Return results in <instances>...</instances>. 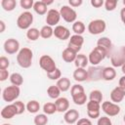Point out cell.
I'll return each mask as SVG.
<instances>
[{"label": "cell", "instance_id": "f546056e", "mask_svg": "<svg viewBox=\"0 0 125 125\" xmlns=\"http://www.w3.org/2000/svg\"><path fill=\"white\" fill-rule=\"evenodd\" d=\"M47 94L51 99H59L60 95H61V90L58 88L57 85H52L49 86V88L47 89Z\"/></svg>", "mask_w": 125, "mask_h": 125}, {"label": "cell", "instance_id": "4316f807", "mask_svg": "<svg viewBox=\"0 0 125 125\" xmlns=\"http://www.w3.org/2000/svg\"><path fill=\"white\" fill-rule=\"evenodd\" d=\"M10 81L12 83V85H15V86H21L22 85L23 83V77L21 74L18 73V72H14L10 75Z\"/></svg>", "mask_w": 125, "mask_h": 125}, {"label": "cell", "instance_id": "52a82bcc", "mask_svg": "<svg viewBox=\"0 0 125 125\" xmlns=\"http://www.w3.org/2000/svg\"><path fill=\"white\" fill-rule=\"evenodd\" d=\"M60 14H61V17L63 19V21L66 22H75L76 21L77 14L70 6H66V5L62 6L60 9Z\"/></svg>", "mask_w": 125, "mask_h": 125}, {"label": "cell", "instance_id": "f1b7e54d", "mask_svg": "<svg viewBox=\"0 0 125 125\" xmlns=\"http://www.w3.org/2000/svg\"><path fill=\"white\" fill-rule=\"evenodd\" d=\"M54 34V29L52 26L50 25H44L41 29H40V37L44 38V39H48L50 37H52V35Z\"/></svg>", "mask_w": 125, "mask_h": 125}, {"label": "cell", "instance_id": "5bb4252c", "mask_svg": "<svg viewBox=\"0 0 125 125\" xmlns=\"http://www.w3.org/2000/svg\"><path fill=\"white\" fill-rule=\"evenodd\" d=\"M54 35L60 40H66L70 37L69 29L63 25H57L54 29Z\"/></svg>", "mask_w": 125, "mask_h": 125}, {"label": "cell", "instance_id": "60d3db41", "mask_svg": "<svg viewBox=\"0 0 125 125\" xmlns=\"http://www.w3.org/2000/svg\"><path fill=\"white\" fill-rule=\"evenodd\" d=\"M13 104H14L16 105V107H17L18 114H21V113H23L24 110L26 109V105H24V104H23L22 102H21V101H16V102H14Z\"/></svg>", "mask_w": 125, "mask_h": 125}, {"label": "cell", "instance_id": "9f6ffc18", "mask_svg": "<svg viewBox=\"0 0 125 125\" xmlns=\"http://www.w3.org/2000/svg\"><path fill=\"white\" fill-rule=\"evenodd\" d=\"M2 125H11V124H8V123H4V124H2Z\"/></svg>", "mask_w": 125, "mask_h": 125}, {"label": "cell", "instance_id": "681fc988", "mask_svg": "<svg viewBox=\"0 0 125 125\" xmlns=\"http://www.w3.org/2000/svg\"><path fill=\"white\" fill-rule=\"evenodd\" d=\"M118 84H119V87H121L122 89L125 90V75H123L122 77H120Z\"/></svg>", "mask_w": 125, "mask_h": 125}, {"label": "cell", "instance_id": "7402d4cb", "mask_svg": "<svg viewBox=\"0 0 125 125\" xmlns=\"http://www.w3.org/2000/svg\"><path fill=\"white\" fill-rule=\"evenodd\" d=\"M115 76H116V71L113 67H110V66L104 67L103 73H102V79L105 81H111L115 78Z\"/></svg>", "mask_w": 125, "mask_h": 125}, {"label": "cell", "instance_id": "9c48e42d", "mask_svg": "<svg viewBox=\"0 0 125 125\" xmlns=\"http://www.w3.org/2000/svg\"><path fill=\"white\" fill-rule=\"evenodd\" d=\"M4 51L8 55H14L20 51V43L15 38H9L4 42Z\"/></svg>", "mask_w": 125, "mask_h": 125}, {"label": "cell", "instance_id": "680465c9", "mask_svg": "<svg viewBox=\"0 0 125 125\" xmlns=\"http://www.w3.org/2000/svg\"><path fill=\"white\" fill-rule=\"evenodd\" d=\"M123 120H124V122H125V115H124V117H123Z\"/></svg>", "mask_w": 125, "mask_h": 125}, {"label": "cell", "instance_id": "816d5d0a", "mask_svg": "<svg viewBox=\"0 0 125 125\" xmlns=\"http://www.w3.org/2000/svg\"><path fill=\"white\" fill-rule=\"evenodd\" d=\"M5 28H6V25H5V22H4V21H0V32L2 33V32H4L5 31Z\"/></svg>", "mask_w": 125, "mask_h": 125}, {"label": "cell", "instance_id": "f35d334b", "mask_svg": "<svg viewBox=\"0 0 125 125\" xmlns=\"http://www.w3.org/2000/svg\"><path fill=\"white\" fill-rule=\"evenodd\" d=\"M117 6V0H106L104 2V8L106 11H113Z\"/></svg>", "mask_w": 125, "mask_h": 125}, {"label": "cell", "instance_id": "7bdbcfd3", "mask_svg": "<svg viewBox=\"0 0 125 125\" xmlns=\"http://www.w3.org/2000/svg\"><path fill=\"white\" fill-rule=\"evenodd\" d=\"M10 65V61L8 58L2 56L0 57V69H7Z\"/></svg>", "mask_w": 125, "mask_h": 125}, {"label": "cell", "instance_id": "bcb514c9", "mask_svg": "<svg viewBox=\"0 0 125 125\" xmlns=\"http://www.w3.org/2000/svg\"><path fill=\"white\" fill-rule=\"evenodd\" d=\"M104 4V0H91V5L94 8H100Z\"/></svg>", "mask_w": 125, "mask_h": 125}, {"label": "cell", "instance_id": "8fae6325", "mask_svg": "<svg viewBox=\"0 0 125 125\" xmlns=\"http://www.w3.org/2000/svg\"><path fill=\"white\" fill-rule=\"evenodd\" d=\"M100 109H101V104L90 101L87 103V114L90 118L96 119L100 117Z\"/></svg>", "mask_w": 125, "mask_h": 125}, {"label": "cell", "instance_id": "3957f363", "mask_svg": "<svg viewBox=\"0 0 125 125\" xmlns=\"http://www.w3.org/2000/svg\"><path fill=\"white\" fill-rule=\"evenodd\" d=\"M20 93H21V90H20V87L19 86H15V85L8 86V87H6L3 90L2 98H3V100L5 102L11 103V102L16 101L19 98Z\"/></svg>", "mask_w": 125, "mask_h": 125}, {"label": "cell", "instance_id": "d4e9b609", "mask_svg": "<svg viewBox=\"0 0 125 125\" xmlns=\"http://www.w3.org/2000/svg\"><path fill=\"white\" fill-rule=\"evenodd\" d=\"M47 5L43 2V1H36L34 2V5H33V10L36 14L42 16V15H45L48 13L47 11Z\"/></svg>", "mask_w": 125, "mask_h": 125}, {"label": "cell", "instance_id": "ba28073f", "mask_svg": "<svg viewBox=\"0 0 125 125\" xmlns=\"http://www.w3.org/2000/svg\"><path fill=\"white\" fill-rule=\"evenodd\" d=\"M102 109L108 116H116L120 112V106L117 104H114L109 101L104 102L102 104Z\"/></svg>", "mask_w": 125, "mask_h": 125}, {"label": "cell", "instance_id": "ffe728a7", "mask_svg": "<svg viewBox=\"0 0 125 125\" xmlns=\"http://www.w3.org/2000/svg\"><path fill=\"white\" fill-rule=\"evenodd\" d=\"M73 78L77 82L88 80V71L85 68H76L73 72Z\"/></svg>", "mask_w": 125, "mask_h": 125}, {"label": "cell", "instance_id": "11a10c76", "mask_svg": "<svg viewBox=\"0 0 125 125\" xmlns=\"http://www.w3.org/2000/svg\"><path fill=\"white\" fill-rule=\"evenodd\" d=\"M121 71H122V72L124 73V75H125V63H124V64L121 66Z\"/></svg>", "mask_w": 125, "mask_h": 125}, {"label": "cell", "instance_id": "277c9868", "mask_svg": "<svg viewBox=\"0 0 125 125\" xmlns=\"http://www.w3.org/2000/svg\"><path fill=\"white\" fill-rule=\"evenodd\" d=\"M33 22V15L30 12H23L21 13L18 20H17V25L21 29H29L30 25Z\"/></svg>", "mask_w": 125, "mask_h": 125}, {"label": "cell", "instance_id": "2e32d148", "mask_svg": "<svg viewBox=\"0 0 125 125\" xmlns=\"http://www.w3.org/2000/svg\"><path fill=\"white\" fill-rule=\"evenodd\" d=\"M125 97V90L122 89L121 87L117 86L115 87L111 92H110V100L114 104H118L122 102V100Z\"/></svg>", "mask_w": 125, "mask_h": 125}, {"label": "cell", "instance_id": "e575fe53", "mask_svg": "<svg viewBox=\"0 0 125 125\" xmlns=\"http://www.w3.org/2000/svg\"><path fill=\"white\" fill-rule=\"evenodd\" d=\"M43 111H44V113L47 114V115L54 114V113L57 111L56 104H55V103H46V104L43 105Z\"/></svg>", "mask_w": 125, "mask_h": 125}, {"label": "cell", "instance_id": "836d02e7", "mask_svg": "<svg viewBox=\"0 0 125 125\" xmlns=\"http://www.w3.org/2000/svg\"><path fill=\"white\" fill-rule=\"evenodd\" d=\"M72 30L74 31L75 34L81 35V34L85 31V24H84L81 21H76L73 22V24H72Z\"/></svg>", "mask_w": 125, "mask_h": 125}, {"label": "cell", "instance_id": "6f0895ef", "mask_svg": "<svg viewBox=\"0 0 125 125\" xmlns=\"http://www.w3.org/2000/svg\"><path fill=\"white\" fill-rule=\"evenodd\" d=\"M123 5L125 6V0H123Z\"/></svg>", "mask_w": 125, "mask_h": 125}, {"label": "cell", "instance_id": "4fadbf2b", "mask_svg": "<svg viewBox=\"0 0 125 125\" xmlns=\"http://www.w3.org/2000/svg\"><path fill=\"white\" fill-rule=\"evenodd\" d=\"M104 67L98 66V65H92L88 68V80L91 81H99L102 79V73H103Z\"/></svg>", "mask_w": 125, "mask_h": 125}, {"label": "cell", "instance_id": "7dc6e473", "mask_svg": "<svg viewBox=\"0 0 125 125\" xmlns=\"http://www.w3.org/2000/svg\"><path fill=\"white\" fill-rule=\"evenodd\" d=\"M70 7H73V8H76V7H79L82 5L83 1L82 0H69L68 1Z\"/></svg>", "mask_w": 125, "mask_h": 125}, {"label": "cell", "instance_id": "db71d44e", "mask_svg": "<svg viewBox=\"0 0 125 125\" xmlns=\"http://www.w3.org/2000/svg\"><path fill=\"white\" fill-rule=\"evenodd\" d=\"M120 52H121V54L123 55V57L125 58V45H124V46L121 48V51H120Z\"/></svg>", "mask_w": 125, "mask_h": 125}, {"label": "cell", "instance_id": "1f68e13d", "mask_svg": "<svg viewBox=\"0 0 125 125\" xmlns=\"http://www.w3.org/2000/svg\"><path fill=\"white\" fill-rule=\"evenodd\" d=\"M1 6L5 11L11 12L16 8L17 2H16V0H2L1 1Z\"/></svg>", "mask_w": 125, "mask_h": 125}, {"label": "cell", "instance_id": "484cf974", "mask_svg": "<svg viewBox=\"0 0 125 125\" xmlns=\"http://www.w3.org/2000/svg\"><path fill=\"white\" fill-rule=\"evenodd\" d=\"M56 85L61 90V92H66L70 88V80L67 77H62L57 81Z\"/></svg>", "mask_w": 125, "mask_h": 125}, {"label": "cell", "instance_id": "4dcf8cb0", "mask_svg": "<svg viewBox=\"0 0 125 125\" xmlns=\"http://www.w3.org/2000/svg\"><path fill=\"white\" fill-rule=\"evenodd\" d=\"M72 101L77 105H83L87 102V96H86L85 92H83V93L77 94L75 96H72Z\"/></svg>", "mask_w": 125, "mask_h": 125}, {"label": "cell", "instance_id": "d6a6232c", "mask_svg": "<svg viewBox=\"0 0 125 125\" xmlns=\"http://www.w3.org/2000/svg\"><path fill=\"white\" fill-rule=\"evenodd\" d=\"M26 37L30 41H35L40 37V30L35 27H31L26 31Z\"/></svg>", "mask_w": 125, "mask_h": 125}, {"label": "cell", "instance_id": "7c38bea8", "mask_svg": "<svg viewBox=\"0 0 125 125\" xmlns=\"http://www.w3.org/2000/svg\"><path fill=\"white\" fill-rule=\"evenodd\" d=\"M61 20V14L60 11H57L56 9H50L46 16V23L47 25L54 26L59 23Z\"/></svg>", "mask_w": 125, "mask_h": 125}, {"label": "cell", "instance_id": "d6986e66", "mask_svg": "<svg viewBox=\"0 0 125 125\" xmlns=\"http://www.w3.org/2000/svg\"><path fill=\"white\" fill-rule=\"evenodd\" d=\"M76 56H77V53L74 52L73 50H71L70 48H65L62 53V60L65 62H72L75 61L76 59Z\"/></svg>", "mask_w": 125, "mask_h": 125}, {"label": "cell", "instance_id": "6da1fadb", "mask_svg": "<svg viewBox=\"0 0 125 125\" xmlns=\"http://www.w3.org/2000/svg\"><path fill=\"white\" fill-rule=\"evenodd\" d=\"M32 59H33V53L31 49L26 47L21 48L17 55V62L22 68L30 67L32 64Z\"/></svg>", "mask_w": 125, "mask_h": 125}, {"label": "cell", "instance_id": "74e56055", "mask_svg": "<svg viewBox=\"0 0 125 125\" xmlns=\"http://www.w3.org/2000/svg\"><path fill=\"white\" fill-rule=\"evenodd\" d=\"M83 92H85V91H84V88H83V86H81L80 84H75V85L71 86V88H70L71 97H72V96H75V95H77V94L83 93Z\"/></svg>", "mask_w": 125, "mask_h": 125}, {"label": "cell", "instance_id": "30bf717a", "mask_svg": "<svg viewBox=\"0 0 125 125\" xmlns=\"http://www.w3.org/2000/svg\"><path fill=\"white\" fill-rule=\"evenodd\" d=\"M84 43V38L81 35H77L74 34L72 36H70V39L68 41V45L67 47L70 48L71 50H73L74 52H76L78 54V52L81 50L82 45Z\"/></svg>", "mask_w": 125, "mask_h": 125}, {"label": "cell", "instance_id": "5b68a950", "mask_svg": "<svg viewBox=\"0 0 125 125\" xmlns=\"http://www.w3.org/2000/svg\"><path fill=\"white\" fill-rule=\"evenodd\" d=\"M39 65L43 70L46 71V73L53 72V71H55L57 69V65H56L55 61L49 55H43V56L40 57Z\"/></svg>", "mask_w": 125, "mask_h": 125}, {"label": "cell", "instance_id": "ab89813d", "mask_svg": "<svg viewBox=\"0 0 125 125\" xmlns=\"http://www.w3.org/2000/svg\"><path fill=\"white\" fill-rule=\"evenodd\" d=\"M47 77L51 80H59L60 78H62V72L59 68H57L55 71L53 72H50V73H47Z\"/></svg>", "mask_w": 125, "mask_h": 125}, {"label": "cell", "instance_id": "9a60e30c", "mask_svg": "<svg viewBox=\"0 0 125 125\" xmlns=\"http://www.w3.org/2000/svg\"><path fill=\"white\" fill-rule=\"evenodd\" d=\"M15 115H18V110H17V107L14 104H11L4 106L1 110V116L4 119H11Z\"/></svg>", "mask_w": 125, "mask_h": 125}, {"label": "cell", "instance_id": "f6af8a7d", "mask_svg": "<svg viewBox=\"0 0 125 125\" xmlns=\"http://www.w3.org/2000/svg\"><path fill=\"white\" fill-rule=\"evenodd\" d=\"M8 77H10L9 71L7 69H0V81H5Z\"/></svg>", "mask_w": 125, "mask_h": 125}, {"label": "cell", "instance_id": "ac0fdd59", "mask_svg": "<svg viewBox=\"0 0 125 125\" xmlns=\"http://www.w3.org/2000/svg\"><path fill=\"white\" fill-rule=\"evenodd\" d=\"M57 106V111L59 112H66L69 108V102L66 98H59L55 102Z\"/></svg>", "mask_w": 125, "mask_h": 125}, {"label": "cell", "instance_id": "83f0119b", "mask_svg": "<svg viewBox=\"0 0 125 125\" xmlns=\"http://www.w3.org/2000/svg\"><path fill=\"white\" fill-rule=\"evenodd\" d=\"M39 109H40V104L35 100L29 101L26 104V110L29 113H36L39 111Z\"/></svg>", "mask_w": 125, "mask_h": 125}, {"label": "cell", "instance_id": "e0dca14e", "mask_svg": "<svg viewBox=\"0 0 125 125\" xmlns=\"http://www.w3.org/2000/svg\"><path fill=\"white\" fill-rule=\"evenodd\" d=\"M78 118H79V112H78V110L73 109V108L68 109L63 115V119L67 124H73V123L77 122L79 120Z\"/></svg>", "mask_w": 125, "mask_h": 125}, {"label": "cell", "instance_id": "ee69618b", "mask_svg": "<svg viewBox=\"0 0 125 125\" xmlns=\"http://www.w3.org/2000/svg\"><path fill=\"white\" fill-rule=\"evenodd\" d=\"M98 125H112L111 120L107 116H102L98 119Z\"/></svg>", "mask_w": 125, "mask_h": 125}, {"label": "cell", "instance_id": "f5cc1de1", "mask_svg": "<svg viewBox=\"0 0 125 125\" xmlns=\"http://www.w3.org/2000/svg\"><path fill=\"white\" fill-rule=\"evenodd\" d=\"M42 1H43L47 6H48V5H51V4H53V3H54V1H53V0H42Z\"/></svg>", "mask_w": 125, "mask_h": 125}, {"label": "cell", "instance_id": "c3c4849f", "mask_svg": "<svg viewBox=\"0 0 125 125\" xmlns=\"http://www.w3.org/2000/svg\"><path fill=\"white\" fill-rule=\"evenodd\" d=\"M76 125H92V122L88 118H80Z\"/></svg>", "mask_w": 125, "mask_h": 125}, {"label": "cell", "instance_id": "d590c367", "mask_svg": "<svg viewBox=\"0 0 125 125\" xmlns=\"http://www.w3.org/2000/svg\"><path fill=\"white\" fill-rule=\"evenodd\" d=\"M89 99H90V101H94V102L101 104L103 101V93L100 90H94L90 93Z\"/></svg>", "mask_w": 125, "mask_h": 125}, {"label": "cell", "instance_id": "cb8c5ba5", "mask_svg": "<svg viewBox=\"0 0 125 125\" xmlns=\"http://www.w3.org/2000/svg\"><path fill=\"white\" fill-rule=\"evenodd\" d=\"M89 62V59L84 54H77L76 59L74 61V64L76 68H85Z\"/></svg>", "mask_w": 125, "mask_h": 125}, {"label": "cell", "instance_id": "b9f144b4", "mask_svg": "<svg viewBox=\"0 0 125 125\" xmlns=\"http://www.w3.org/2000/svg\"><path fill=\"white\" fill-rule=\"evenodd\" d=\"M20 4H21V8H23L25 10H28L30 8H33L34 2H33V0H21Z\"/></svg>", "mask_w": 125, "mask_h": 125}, {"label": "cell", "instance_id": "8d00e7d4", "mask_svg": "<svg viewBox=\"0 0 125 125\" xmlns=\"http://www.w3.org/2000/svg\"><path fill=\"white\" fill-rule=\"evenodd\" d=\"M34 124L35 125H47L48 123V117L45 113H42V114H37L35 117H34Z\"/></svg>", "mask_w": 125, "mask_h": 125}, {"label": "cell", "instance_id": "7a4b0ae2", "mask_svg": "<svg viewBox=\"0 0 125 125\" xmlns=\"http://www.w3.org/2000/svg\"><path fill=\"white\" fill-rule=\"evenodd\" d=\"M108 54L104 49H103L100 46H97L89 54V57H88L89 62H91L93 65H98L103 60H104V58Z\"/></svg>", "mask_w": 125, "mask_h": 125}, {"label": "cell", "instance_id": "603a6c76", "mask_svg": "<svg viewBox=\"0 0 125 125\" xmlns=\"http://www.w3.org/2000/svg\"><path fill=\"white\" fill-rule=\"evenodd\" d=\"M97 46L102 47L107 52V54H109L112 49V42L108 37H102L97 41Z\"/></svg>", "mask_w": 125, "mask_h": 125}, {"label": "cell", "instance_id": "f907efd6", "mask_svg": "<svg viewBox=\"0 0 125 125\" xmlns=\"http://www.w3.org/2000/svg\"><path fill=\"white\" fill-rule=\"evenodd\" d=\"M120 18H121V21L123 22V24L125 25V7L121 9L120 11Z\"/></svg>", "mask_w": 125, "mask_h": 125}, {"label": "cell", "instance_id": "8992f818", "mask_svg": "<svg viewBox=\"0 0 125 125\" xmlns=\"http://www.w3.org/2000/svg\"><path fill=\"white\" fill-rule=\"evenodd\" d=\"M105 28H106V23L104 20L101 19L94 20L90 21V23L88 24V31L93 35H98L103 33L105 30Z\"/></svg>", "mask_w": 125, "mask_h": 125}, {"label": "cell", "instance_id": "44dd1931", "mask_svg": "<svg viewBox=\"0 0 125 125\" xmlns=\"http://www.w3.org/2000/svg\"><path fill=\"white\" fill-rule=\"evenodd\" d=\"M110 62H111V64L114 67H119V66H122L125 63V58L123 57L121 52L114 53V54H112V56L110 58Z\"/></svg>", "mask_w": 125, "mask_h": 125}]
</instances>
